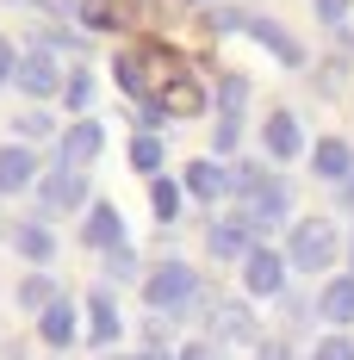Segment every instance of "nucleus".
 I'll list each match as a JSON object with an SVG mask.
<instances>
[{"label": "nucleus", "instance_id": "nucleus-20", "mask_svg": "<svg viewBox=\"0 0 354 360\" xmlns=\"http://www.w3.org/2000/svg\"><path fill=\"white\" fill-rule=\"evenodd\" d=\"M19 304H32L37 317H44V311H50V304H56V286H50V280H44V274H32V280H25V286H19Z\"/></svg>", "mask_w": 354, "mask_h": 360}, {"label": "nucleus", "instance_id": "nucleus-6", "mask_svg": "<svg viewBox=\"0 0 354 360\" xmlns=\"http://www.w3.org/2000/svg\"><path fill=\"white\" fill-rule=\"evenodd\" d=\"M81 199H87L81 168H56V174H44V205H50V212H75Z\"/></svg>", "mask_w": 354, "mask_h": 360}, {"label": "nucleus", "instance_id": "nucleus-25", "mask_svg": "<svg viewBox=\"0 0 354 360\" xmlns=\"http://www.w3.org/2000/svg\"><path fill=\"white\" fill-rule=\"evenodd\" d=\"M63 100H69V106L81 112L87 100H94V81H87V75H69V87H63Z\"/></svg>", "mask_w": 354, "mask_h": 360}, {"label": "nucleus", "instance_id": "nucleus-24", "mask_svg": "<svg viewBox=\"0 0 354 360\" xmlns=\"http://www.w3.org/2000/svg\"><path fill=\"white\" fill-rule=\"evenodd\" d=\"M13 124H19V137H25V143L50 137V118H44V112H25V118H13Z\"/></svg>", "mask_w": 354, "mask_h": 360}, {"label": "nucleus", "instance_id": "nucleus-13", "mask_svg": "<svg viewBox=\"0 0 354 360\" xmlns=\"http://www.w3.org/2000/svg\"><path fill=\"white\" fill-rule=\"evenodd\" d=\"M37 329H44V342H50V348H69V342H75V304L56 298V304L37 317Z\"/></svg>", "mask_w": 354, "mask_h": 360}, {"label": "nucleus", "instance_id": "nucleus-16", "mask_svg": "<svg viewBox=\"0 0 354 360\" xmlns=\"http://www.w3.org/2000/svg\"><path fill=\"white\" fill-rule=\"evenodd\" d=\"M224 186H230V174H224L217 162H193V168H187V193H193V199H217Z\"/></svg>", "mask_w": 354, "mask_h": 360}, {"label": "nucleus", "instance_id": "nucleus-22", "mask_svg": "<svg viewBox=\"0 0 354 360\" xmlns=\"http://www.w3.org/2000/svg\"><path fill=\"white\" fill-rule=\"evenodd\" d=\"M131 168H137V174H156V168H162V143H156L149 131L131 143Z\"/></svg>", "mask_w": 354, "mask_h": 360}, {"label": "nucleus", "instance_id": "nucleus-3", "mask_svg": "<svg viewBox=\"0 0 354 360\" xmlns=\"http://www.w3.org/2000/svg\"><path fill=\"white\" fill-rule=\"evenodd\" d=\"M13 81H19V87H25L32 100H50L56 87H69V81H63V69H56V56H50V50H32V56H19V75H13Z\"/></svg>", "mask_w": 354, "mask_h": 360}, {"label": "nucleus", "instance_id": "nucleus-4", "mask_svg": "<svg viewBox=\"0 0 354 360\" xmlns=\"http://www.w3.org/2000/svg\"><path fill=\"white\" fill-rule=\"evenodd\" d=\"M243 286L255 292V298H274V292L286 286V261L274 249H248V261H243Z\"/></svg>", "mask_w": 354, "mask_h": 360}, {"label": "nucleus", "instance_id": "nucleus-12", "mask_svg": "<svg viewBox=\"0 0 354 360\" xmlns=\"http://www.w3.org/2000/svg\"><path fill=\"white\" fill-rule=\"evenodd\" d=\"M243 32H248V37H261V44H267V50L280 56L286 69H298V63H305V50H298V44H292V37H286L280 25H274V19H248Z\"/></svg>", "mask_w": 354, "mask_h": 360}, {"label": "nucleus", "instance_id": "nucleus-32", "mask_svg": "<svg viewBox=\"0 0 354 360\" xmlns=\"http://www.w3.org/2000/svg\"><path fill=\"white\" fill-rule=\"evenodd\" d=\"M255 360H292V348H280V342H267V348H261Z\"/></svg>", "mask_w": 354, "mask_h": 360}, {"label": "nucleus", "instance_id": "nucleus-7", "mask_svg": "<svg viewBox=\"0 0 354 360\" xmlns=\"http://www.w3.org/2000/svg\"><path fill=\"white\" fill-rule=\"evenodd\" d=\"M81 236H87V249H125V224H118V212L112 205H94L87 212V224H81Z\"/></svg>", "mask_w": 354, "mask_h": 360}, {"label": "nucleus", "instance_id": "nucleus-8", "mask_svg": "<svg viewBox=\"0 0 354 360\" xmlns=\"http://www.w3.org/2000/svg\"><path fill=\"white\" fill-rule=\"evenodd\" d=\"M298 149H305L298 118H292V112H274V118H267V155H274V162H292Z\"/></svg>", "mask_w": 354, "mask_h": 360}, {"label": "nucleus", "instance_id": "nucleus-17", "mask_svg": "<svg viewBox=\"0 0 354 360\" xmlns=\"http://www.w3.org/2000/svg\"><path fill=\"white\" fill-rule=\"evenodd\" d=\"M212 329L224 335V342H248V335H255V317H248L243 304H217V311H212Z\"/></svg>", "mask_w": 354, "mask_h": 360}, {"label": "nucleus", "instance_id": "nucleus-14", "mask_svg": "<svg viewBox=\"0 0 354 360\" xmlns=\"http://www.w3.org/2000/svg\"><path fill=\"white\" fill-rule=\"evenodd\" d=\"M317 311L329 323H354V280H329L323 298H317Z\"/></svg>", "mask_w": 354, "mask_h": 360}, {"label": "nucleus", "instance_id": "nucleus-10", "mask_svg": "<svg viewBox=\"0 0 354 360\" xmlns=\"http://www.w3.org/2000/svg\"><path fill=\"white\" fill-rule=\"evenodd\" d=\"M37 174V155L25 143H13V149H0V193H19V186H32Z\"/></svg>", "mask_w": 354, "mask_h": 360}, {"label": "nucleus", "instance_id": "nucleus-29", "mask_svg": "<svg viewBox=\"0 0 354 360\" xmlns=\"http://www.w3.org/2000/svg\"><path fill=\"white\" fill-rule=\"evenodd\" d=\"M236 149V118H217V155H230Z\"/></svg>", "mask_w": 354, "mask_h": 360}, {"label": "nucleus", "instance_id": "nucleus-27", "mask_svg": "<svg viewBox=\"0 0 354 360\" xmlns=\"http://www.w3.org/2000/svg\"><path fill=\"white\" fill-rule=\"evenodd\" d=\"M317 19L323 25H342L348 19V0H317Z\"/></svg>", "mask_w": 354, "mask_h": 360}, {"label": "nucleus", "instance_id": "nucleus-30", "mask_svg": "<svg viewBox=\"0 0 354 360\" xmlns=\"http://www.w3.org/2000/svg\"><path fill=\"white\" fill-rule=\"evenodd\" d=\"M19 75V56H13V44H0V81H13Z\"/></svg>", "mask_w": 354, "mask_h": 360}, {"label": "nucleus", "instance_id": "nucleus-34", "mask_svg": "<svg viewBox=\"0 0 354 360\" xmlns=\"http://www.w3.org/2000/svg\"><path fill=\"white\" fill-rule=\"evenodd\" d=\"M193 6H206V0H193Z\"/></svg>", "mask_w": 354, "mask_h": 360}, {"label": "nucleus", "instance_id": "nucleus-18", "mask_svg": "<svg viewBox=\"0 0 354 360\" xmlns=\"http://www.w3.org/2000/svg\"><path fill=\"white\" fill-rule=\"evenodd\" d=\"M19 255H25V261H50V255H56L50 230H44V224H25V230H19Z\"/></svg>", "mask_w": 354, "mask_h": 360}, {"label": "nucleus", "instance_id": "nucleus-21", "mask_svg": "<svg viewBox=\"0 0 354 360\" xmlns=\"http://www.w3.org/2000/svg\"><path fill=\"white\" fill-rule=\"evenodd\" d=\"M149 205H156V217H162V224H175V212H180V186H175V180H156V186H149Z\"/></svg>", "mask_w": 354, "mask_h": 360}, {"label": "nucleus", "instance_id": "nucleus-9", "mask_svg": "<svg viewBox=\"0 0 354 360\" xmlns=\"http://www.w3.org/2000/svg\"><path fill=\"white\" fill-rule=\"evenodd\" d=\"M311 168H317L323 180H348L354 174V149L342 143V137H323V143L311 149Z\"/></svg>", "mask_w": 354, "mask_h": 360}, {"label": "nucleus", "instance_id": "nucleus-1", "mask_svg": "<svg viewBox=\"0 0 354 360\" xmlns=\"http://www.w3.org/2000/svg\"><path fill=\"white\" fill-rule=\"evenodd\" d=\"M292 267L298 274H323L329 261H336V224L329 217H305V224H292Z\"/></svg>", "mask_w": 354, "mask_h": 360}, {"label": "nucleus", "instance_id": "nucleus-2", "mask_svg": "<svg viewBox=\"0 0 354 360\" xmlns=\"http://www.w3.org/2000/svg\"><path fill=\"white\" fill-rule=\"evenodd\" d=\"M193 292H199L193 267H187V261H168V267H156V274H149L143 298H149V311H180V304H193Z\"/></svg>", "mask_w": 354, "mask_h": 360}, {"label": "nucleus", "instance_id": "nucleus-11", "mask_svg": "<svg viewBox=\"0 0 354 360\" xmlns=\"http://www.w3.org/2000/svg\"><path fill=\"white\" fill-rule=\"evenodd\" d=\"M248 236H255L248 217H224V224H212V255H224V261L243 255V261H248Z\"/></svg>", "mask_w": 354, "mask_h": 360}, {"label": "nucleus", "instance_id": "nucleus-5", "mask_svg": "<svg viewBox=\"0 0 354 360\" xmlns=\"http://www.w3.org/2000/svg\"><path fill=\"white\" fill-rule=\"evenodd\" d=\"M100 149H106V131H100L94 118H81V124H69V131H63V168H87Z\"/></svg>", "mask_w": 354, "mask_h": 360}, {"label": "nucleus", "instance_id": "nucleus-33", "mask_svg": "<svg viewBox=\"0 0 354 360\" xmlns=\"http://www.w3.org/2000/svg\"><path fill=\"white\" fill-rule=\"evenodd\" d=\"M342 199H348V205H354V174H348V180H342Z\"/></svg>", "mask_w": 354, "mask_h": 360}, {"label": "nucleus", "instance_id": "nucleus-15", "mask_svg": "<svg viewBox=\"0 0 354 360\" xmlns=\"http://www.w3.org/2000/svg\"><path fill=\"white\" fill-rule=\"evenodd\" d=\"M87 335L106 348V342H118V311H112V298L100 292V298H87Z\"/></svg>", "mask_w": 354, "mask_h": 360}, {"label": "nucleus", "instance_id": "nucleus-26", "mask_svg": "<svg viewBox=\"0 0 354 360\" xmlns=\"http://www.w3.org/2000/svg\"><path fill=\"white\" fill-rule=\"evenodd\" d=\"M81 19H87V25H106V19H112V0H81Z\"/></svg>", "mask_w": 354, "mask_h": 360}, {"label": "nucleus", "instance_id": "nucleus-28", "mask_svg": "<svg viewBox=\"0 0 354 360\" xmlns=\"http://www.w3.org/2000/svg\"><path fill=\"white\" fill-rule=\"evenodd\" d=\"M106 267L118 274V280H131V274H137V261H131V249H112V255H106Z\"/></svg>", "mask_w": 354, "mask_h": 360}, {"label": "nucleus", "instance_id": "nucleus-19", "mask_svg": "<svg viewBox=\"0 0 354 360\" xmlns=\"http://www.w3.org/2000/svg\"><path fill=\"white\" fill-rule=\"evenodd\" d=\"M217 106H224V118H236V112L248 106V81L243 75H224V81H217Z\"/></svg>", "mask_w": 354, "mask_h": 360}, {"label": "nucleus", "instance_id": "nucleus-31", "mask_svg": "<svg viewBox=\"0 0 354 360\" xmlns=\"http://www.w3.org/2000/svg\"><path fill=\"white\" fill-rule=\"evenodd\" d=\"M180 360H224V354H217L212 342H193V348H187V354H180Z\"/></svg>", "mask_w": 354, "mask_h": 360}, {"label": "nucleus", "instance_id": "nucleus-23", "mask_svg": "<svg viewBox=\"0 0 354 360\" xmlns=\"http://www.w3.org/2000/svg\"><path fill=\"white\" fill-rule=\"evenodd\" d=\"M311 360H354V342H348V335H323Z\"/></svg>", "mask_w": 354, "mask_h": 360}]
</instances>
